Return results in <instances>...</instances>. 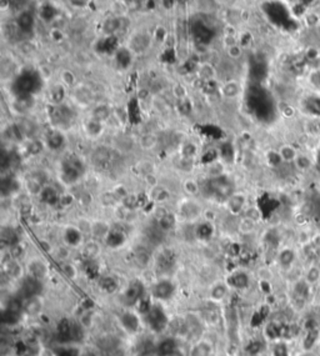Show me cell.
Instances as JSON below:
<instances>
[{"instance_id": "obj_21", "label": "cell", "mask_w": 320, "mask_h": 356, "mask_svg": "<svg viewBox=\"0 0 320 356\" xmlns=\"http://www.w3.org/2000/svg\"><path fill=\"white\" fill-rule=\"evenodd\" d=\"M64 240L69 246H78L80 245L83 240V232L79 228H68L64 232Z\"/></svg>"}, {"instance_id": "obj_14", "label": "cell", "mask_w": 320, "mask_h": 356, "mask_svg": "<svg viewBox=\"0 0 320 356\" xmlns=\"http://www.w3.org/2000/svg\"><path fill=\"white\" fill-rule=\"evenodd\" d=\"M278 153L280 155L281 161L285 163V164H293L295 159H297V156L299 155L298 149L292 144H283L278 149Z\"/></svg>"}, {"instance_id": "obj_27", "label": "cell", "mask_w": 320, "mask_h": 356, "mask_svg": "<svg viewBox=\"0 0 320 356\" xmlns=\"http://www.w3.org/2000/svg\"><path fill=\"white\" fill-rule=\"evenodd\" d=\"M212 355V345L207 341H200L195 344L190 351V356H210Z\"/></svg>"}, {"instance_id": "obj_58", "label": "cell", "mask_w": 320, "mask_h": 356, "mask_svg": "<svg viewBox=\"0 0 320 356\" xmlns=\"http://www.w3.org/2000/svg\"><path fill=\"white\" fill-rule=\"evenodd\" d=\"M63 272H64V274H65L66 276L70 277V279L75 276V274H77L75 268H74L73 265H70V264H64V265H63Z\"/></svg>"}, {"instance_id": "obj_39", "label": "cell", "mask_w": 320, "mask_h": 356, "mask_svg": "<svg viewBox=\"0 0 320 356\" xmlns=\"http://www.w3.org/2000/svg\"><path fill=\"white\" fill-rule=\"evenodd\" d=\"M18 184L17 181H15L14 178H9V180H5L3 179L1 181V192H3V195H10L12 192L17 191L18 190Z\"/></svg>"}, {"instance_id": "obj_57", "label": "cell", "mask_w": 320, "mask_h": 356, "mask_svg": "<svg viewBox=\"0 0 320 356\" xmlns=\"http://www.w3.org/2000/svg\"><path fill=\"white\" fill-rule=\"evenodd\" d=\"M232 149L233 147L230 144H224L223 147H221L220 155L223 156V159H225V160H230V158H232V155H233Z\"/></svg>"}, {"instance_id": "obj_10", "label": "cell", "mask_w": 320, "mask_h": 356, "mask_svg": "<svg viewBox=\"0 0 320 356\" xmlns=\"http://www.w3.org/2000/svg\"><path fill=\"white\" fill-rule=\"evenodd\" d=\"M295 169L300 172H309L312 171L315 165V161L312 156L306 153H299L295 161L293 163Z\"/></svg>"}, {"instance_id": "obj_12", "label": "cell", "mask_w": 320, "mask_h": 356, "mask_svg": "<svg viewBox=\"0 0 320 356\" xmlns=\"http://www.w3.org/2000/svg\"><path fill=\"white\" fill-rule=\"evenodd\" d=\"M40 200L43 203H45L46 205H51V207H54L57 204L60 203V198L62 196L59 195V192L55 188L53 187H44V189L42 190L39 195Z\"/></svg>"}, {"instance_id": "obj_59", "label": "cell", "mask_w": 320, "mask_h": 356, "mask_svg": "<svg viewBox=\"0 0 320 356\" xmlns=\"http://www.w3.org/2000/svg\"><path fill=\"white\" fill-rule=\"evenodd\" d=\"M312 244L320 251V231H315L312 237Z\"/></svg>"}, {"instance_id": "obj_11", "label": "cell", "mask_w": 320, "mask_h": 356, "mask_svg": "<svg viewBox=\"0 0 320 356\" xmlns=\"http://www.w3.org/2000/svg\"><path fill=\"white\" fill-rule=\"evenodd\" d=\"M176 350H178V345L173 337L162 340L156 346V353L159 356H173L176 354Z\"/></svg>"}, {"instance_id": "obj_46", "label": "cell", "mask_w": 320, "mask_h": 356, "mask_svg": "<svg viewBox=\"0 0 320 356\" xmlns=\"http://www.w3.org/2000/svg\"><path fill=\"white\" fill-rule=\"evenodd\" d=\"M294 223L298 228H305L309 223V215L304 210H299L294 215Z\"/></svg>"}, {"instance_id": "obj_3", "label": "cell", "mask_w": 320, "mask_h": 356, "mask_svg": "<svg viewBox=\"0 0 320 356\" xmlns=\"http://www.w3.org/2000/svg\"><path fill=\"white\" fill-rule=\"evenodd\" d=\"M144 316L149 328L155 333H160L168 326V316L160 306L153 305Z\"/></svg>"}, {"instance_id": "obj_25", "label": "cell", "mask_w": 320, "mask_h": 356, "mask_svg": "<svg viewBox=\"0 0 320 356\" xmlns=\"http://www.w3.org/2000/svg\"><path fill=\"white\" fill-rule=\"evenodd\" d=\"M85 131H86L88 136H90V138H94V139L98 138V136H99L103 131L102 122H99V120H97V119L91 118L90 120L86 123V125H85Z\"/></svg>"}, {"instance_id": "obj_56", "label": "cell", "mask_w": 320, "mask_h": 356, "mask_svg": "<svg viewBox=\"0 0 320 356\" xmlns=\"http://www.w3.org/2000/svg\"><path fill=\"white\" fill-rule=\"evenodd\" d=\"M173 93L179 100L185 99V96H187V90H185L184 86H183V85H180V84H176L175 86H174Z\"/></svg>"}, {"instance_id": "obj_42", "label": "cell", "mask_w": 320, "mask_h": 356, "mask_svg": "<svg viewBox=\"0 0 320 356\" xmlns=\"http://www.w3.org/2000/svg\"><path fill=\"white\" fill-rule=\"evenodd\" d=\"M156 143H158L156 138L154 135H150V134L144 135L140 139V145L145 150H153L156 147Z\"/></svg>"}, {"instance_id": "obj_15", "label": "cell", "mask_w": 320, "mask_h": 356, "mask_svg": "<svg viewBox=\"0 0 320 356\" xmlns=\"http://www.w3.org/2000/svg\"><path fill=\"white\" fill-rule=\"evenodd\" d=\"M295 260H297V254L290 248H284L283 250H280V252L278 255L279 265L283 269H285V270H289L294 265Z\"/></svg>"}, {"instance_id": "obj_31", "label": "cell", "mask_w": 320, "mask_h": 356, "mask_svg": "<svg viewBox=\"0 0 320 356\" xmlns=\"http://www.w3.org/2000/svg\"><path fill=\"white\" fill-rule=\"evenodd\" d=\"M313 234H314V232L310 231L306 226L305 228H299V229H298V232H297L298 244H299L300 246H303V245H305V244L312 243Z\"/></svg>"}, {"instance_id": "obj_54", "label": "cell", "mask_w": 320, "mask_h": 356, "mask_svg": "<svg viewBox=\"0 0 320 356\" xmlns=\"http://www.w3.org/2000/svg\"><path fill=\"white\" fill-rule=\"evenodd\" d=\"M184 189L187 190L188 192H189L190 195H195V194H198V192H199L200 188H199V184L196 183V181L188 180V181H185Z\"/></svg>"}, {"instance_id": "obj_13", "label": "cell", "mask_w": 320, "mask_h": 356, "mask_svg": "<svg viewBox=\"0 0 320 356\" xmlns=\"http://www.w3.org/2000/svg\"><path fill=\"white\" fill-rule=\"evenodd\" d=\"M245 201L247 200H245V196L243 194H233L227 201L228 210L233 215H239L245 207Z\"/></svg>"}, {"instance_id": "obj_33", "label": "cell", "mask_w": 320, "mask_h": 356, "mask_svg": "<svg viewBox=\"0 0 320 356\" xmlns=\"http://www.w3.org/2000/svg\"><path fill=\"white\" fill-rule=\"evenodd\" d=\"M109 231H110V228L103 221H98L94 225H91V234L95 237H107Z\"/></svg>"}, {"instance_id": "obj_55", "label": "cell", "mask_w": 320, "mask_h": 356, "mask_svg": "<svg viewBox=\"0 0 320 356\" xmlns=\"http://www.w3.org/2000/svg\"><path fill=\"white\" fill-rule=\"evenodd\" d=\"M280 113H281V115L284 116V118L292 119V118H294L295 113H297V111H295V109L292 106V105L286 104V103H285V104H284V106L280 109Z\"/></svg>"}, {"instance_id": "obj_34", "label": "cell", "mask_w": 320, "mask_h": 356, "mask_svg": "<svg viewBox=\"0 0 320 356\" xmlns=\"http://www.w3.org/2000/svg\"><path fill=\"white\" fill-rule=\"evenodd\" d=\"M1 240H3L4 244L9 245L10 248L18 244V235L12 228H8V229H4L3 232H1Z\"/></svg>"}, {"instance_id": "obj_52", "label": "cell", "mask_w": 320, "mask_h": 356, "mask_svg": "<svg viewBox=\"0 0 320 356\" xmlns=\"http://www.w3.org/2000/svg\"><path fill=\"white\" fill-rule=\"evenodd\" d=\"M181 153L184 155L185 159H193L194 155L196 154V147L192 143H188L183 147V150H181Z\"/></svg>"}, {"instance_id": "obj_26", "label": "cell", "mask_w": 320, "mask_h": 356, "mask_svg": "<svg viewBox=\"0 0 320 356\" xmlns=\"http://www.w3.org/2000/svg\"><path fill=\"white\" fill-rule=\"evenodd\" d=\"M164 230L158 225H151L150 228H148L147 230V237L149 239V241L153 244H159L163 240V236H164Z\"/></svg>"}, {"instance_id": "obj_29", "label": "cell", "mask_w": 320, "mask_h": 356, "mask_svg": "<svg viewBox=\"0 0 320 356\" xmlns=\"http://www.w3.org/2000/svg\"><path fill=\"white\" fill-rule=\"evenodd\" d=\"M216 75L215 68L213 65H210L209 63H204L199 66V77L203 78L205 80H212L214 79Z\"/></svg>"}, {"instance_id": "obj_35", "label": "cell", "mask_w": 320, "mask_h": 356, "mask_svg": "<svg viewBox=\"0 0 320 356\" xmlns=\"http://www.w3.org/2000/svg\"><path fill=\"white\" fill-rule=\"evenodd\" d=\"M42 309V303L39 301V299L37 297H31V299L26 300V304H24V310L28 313V314L35 315L38 314Z\"/></svg>"}, {"instance_id": "obj_41", "label": "cell", "mask_w": 320, "mask_h": 356, "mask_svg": "<svg viewBox=\"0 0 320 356\" xmlns=\"http://www.w3.org/2000/svg\"><path fill=\"white\" fill-rule=\"evenodd\" d=\"M100 288L104 291H107V293H114L116 288H118V284H116V281L113 277L107 276L100 280Z\"/></svg>"}, {"instance_id": "obj_60", "label": "cell", "mask_w": 320, "mask_h": 356, "mask_svg": "<svg viewBox=\"0 0 320 356\" xmlns=\"http://www.w3.org/2000/svg\"><path fill=\"white\" fill-rule=\"evenodd\" d=\"M51 39L55 40V42H60L63 39V33L59 30V29H53L50 34Z\"/></svg>"}, {"instance_id": "obj_19", "label": "cell", "mask_w": 320, "mask_h": 356, "mask_svg": "<svg viewBox=\"0 0 320 356\" xmlns=\"http://www.w3.org/2000/svg\"><path fill=\"white\" fill-rule=\"evenodd\" d=\"M28 272L29 276L42 280L43 277H45V275L48 274V268H46V265L42 260H33L29 263Z\"/></svg>"}, {"instance_id": "obj_4", "label": "cell", "mask_w": 320, "mask_h": 356, "mask_svg": "<svg viewBox=\"0 0 320 356\" xmlns=\"http://www.w3.org/2000/svg\"><path fill=\"white\" fill-rule=\"evenodd\" d=\"M115 154L110 147H99L93 154L94 164L103 170H109L113 167V163L115 160Z\"/></svg>"}, {"instance_id": "obj_30", "label": "cell", "mask_w": 320, "mask_h": 356, "mask_svg": "<svg viewBox=\"0 0 320 356\" xmlns=\"http://www.w3.org/2000/svg\"><path fill=\"white\" fill-rule=\"evenodd\" d=\"M304 23L306 24L308 28L315 29L320 24V14L315 12V10H310V12L305 13L304 14Z\"/></svg>"}, {"instance_id": "obj_23", "label": "cell", "mask_w": 320, "mask_h": 356, "mask_svg": "<svg viewBox=\"0 0 320 356\" xmlns=\"http://www.w3.org/2000/svg\"><path fill=\"white\" fill-rule=\"evenodd\" d=\"M213 232H214V228H213L212 224L208 223V221L199 224L195 229L196 237L200 239V240H209L210 237L213 236Z\"/></svg>"}, {"instance_id": "obj_28", "label": "cell", "mask_w": 320, "mask_h": 356, "mask_svg": "<svg viewBox=\"0 0 320 356\" xmlns=\"http://www.w3.org/2000/svg\"><path fill=\"white\" fill-rule=\"evenodd\" d=\"M26 189H28L29 194L31 195H40L42 190L44 189L43 181L39 180V178H29L26 181Z\"/></svg>"}, {"instance_id": "obj_47", "label": "cell", "mask_w": 320, "mask_h": 356, "mask_svg": "<svg viewBox=\"0 0 320 356\" xmlns=\"http://www.w3.org/2000/svg\"><path fill=\"white\" fill-rule=\"evenodd\" d=\"M221 90H223V94L227 96V98H234V96L238 95L239 93L238 85H236L234 82L227 83V84L224 85Z\"/></svg>"}, {"instance_id": "obj_44", "label": "cell", "mask_w": 320, "mask_h": 356, "mask_svg": "<svg viewBox=\"0 0 320 356\" xmlns=\"http://www.w3.org/2000/svg\"><path fill=\"white\" fill-rule=\"evenodd\" d=\"M55 356H82V354L74 346H63L55 351Z\"/></svg>"}, {"instance_id": "obj_38", "label": "cell", "mask_w": 320, "mask_h": 356, "mask_svg": "<svg viewBox=\"0 0 320 356\" xmlns=\"http://www.w3.org/2000/svg\"><path fill=\"white\" fill-rule=\"evenodd\" d=\"M151 198H153V200L159 201V203H164L170 198V192L164 188L154 187L151 189Z\"/></svg>"}, {"instance_id": "obj_16", "label": "cell", "mask_w": 320, "mask_h": 356, "mask_svg": "<svg viewBox=\"0 0 320 356\" xmlns=\"http://www.w3.org/2000/svg\"><path fill=\"white\" fill-rule=\"evenodd\" d=\"M228 285L234 289H245L249 286V276L244 272H233L228 277Z\"/></svg>"}, {"instance_id": "obj_9", "label": "cell", "mask_w": 320, "mask_h": 356, "mask_svg": "<svg viewBox=\"0 0 320 356\" xmlns=\"http://www.w3.org/2000/svg\"><path fill=\"white\" fill-rule=\"evenodd\" d=\"M120 322L125 331L129 334H135L140 328V320L138 315L131 313V311H125L120 316Z\"/></svg>"}, {"instance_id": "obj_40", "label": "cell", "mask_w": 320, "mask_h": 356, "mask_svg": "<svg viewBox=\"0 0 320 356\" xmlns=\"http://www.w3.org/2000/svg\"><path fill=\"white\" fill-rule=\"evenodd\" d=\"M5 270L6 272H8L9 276L14 277V279H17V277H19L20 275H21V268H20L19 264L15 261V259H10V260H9V263L6 264L5 266Z\"/></svg>"}, {"instance_id": "obj_1", "label": "cell", "mask_w": 320, "mask_h": 356, "mask_svg": "<svg viewBox=\"0 0 320 356\" xmlns=\"http://www.w3.org/2000/svg\"><path fill=\"white\" fill-rule=\"evenodd\" d=\"M204 192L216 201H228L233 195V184L227 175L213 176L204 185Z\"/></svg>"}, {"instance_id": "obj_51", "label": "cell", "mask_w": 320, "mask_h": 356, "mask_svg": "<svg viewBox=\"0 0 320 356\" xmlns=\"http://www.w3.org/2000/svg\"><path fill=\"white\" fill-rule=\"evenodd\" d=\"M247 218L256 223V221L261 220V218H263V211H261L260 208H250V209L247 210Z\"/></svg>"}, {"instance_id": "obj_20", "label": "cell", "mask_w": 320, "mask_h": 356, "mask_svg": "<svg viewBox=\"0 0 320 356\" xmlns=\"http://www.w3.org/2000/svg\"><path fill=\"white\" fill-rule=\"evenodd\" d=\"M175 263V255L170 250H164L158 257V268L163 272H168L174 266Z\"/></svg>"}, {"instance_id": "obj_24", "label": "cell", "mask_w": 320, "mask_h": 356, "mask_svg": "<svg viewBox=\"0 0 320 356\" xmlns=\"http://www.w3.org/2000/svg\"><path fill=\"white\" fill-rule=\"evenodd\" d=\"M134 257H135V261L138 263V265L147 266L149 261H150L151 254L149 249L145 248V246H138L135 252H134Z\"/></svg>"}, {"instance_id": "obj_22", "label": "cell", "mask_w": 320, "mask_h": 356, "mask_svg": "<svg viewBox=\"0 0 320 356\" xmlns=\"http://www.w3.org/2000/svg\"><path fill=\"white\" fill-rule=\"evenodd\" d=\"M107 245L110 248H119L125 243V234L120 229H110L109 234L105 237Z\"/></svg>"}, {"instance_id": "obj_32", "label": "cell", "mask_w": 320, "mask_h": 356, "mask_svg": "<svg viewBox=\"0 0 320 356\" xmlns=\"http://www.w3.org/2000/svg\"><path fill=\"white\" fill-rule=\"evenodd\" d=\"M228 288L224 284H216V285L213 286L212 291H210V297H212L214 301H220L224 297L227 296Z\"/></svg>"}, {"instance_id": "obj_48", "label": "cell", "mask_w": 320, "mask_h": 356, "mask_svg": "<svg viewBox=\"0 0 320 356\" xmlns=\"http://www.w3.org/2000/svg\"><path fill=\"white\" fill-rule=\"evenodd\" d=\"M227 54L230 59L234 60L239 59V58L241 57V54H243V46H241L240 44H235V45L229 46V48H227Z\"/></svg>"}, {"instance_id": "obj_6", "label": "cell", "mask_w": 320, "mask_h": 356, "mask_svg": "<svg viewBox=\"0 0 320 356\" xmlns=\"http://www.w3.org/2000/svg\"><path fill=\"white\" fill-rule=\"evenodd\" d=\"M42 291V284L39 279H35L33 276H28L21 284L20 288V294L25 300L31 299V297H37Z\"/></svg>"}, {"instance_id": "obj_17", "label": "cell", "mask_w": 320, "mask_h": 356, "mask_svg": "<svg viewBox=\"0 0 320 356\" xmlns=\"http://www.w3.org/2000/svg\"><path fill=\"white\" fill-rule=\"evenodd\" d=\"M46 147L51 150H60L65 145V136L63 135L60 131L54 130L46 135Z\"/></svg>"}, {"instance_id": "obj_8", "label": "cell", "mask_w": 320, "mask_h": 356, "mask_svg": "<svg viewBox=\"0 0 320 356\" xmlns=\"http://www.w3.org/2000/svg\"><path fill=\"white\" fill-rule=\"evenodd\" d=\"M179 214L185 220H194L201 214V208L193 200H185L179 205Z\"/></svg>"}, {"instance_id": "obj_53", "label": "cell", "mask_w": 320, "mask_h": 356, "mask_svg": "<svg viewBox=\"0 0 320 356\" xmlns=\"http://www.w3.org/2000/svg\"><path fill=\"white\" fill-rule=\"evenodd\" d=\"M62 82L68 86H71L75 83V75L70 70H63L62 71Z\"/></svg>"}, {"instance_id": "obj_61", "label": "cell", "mask_w": 320, "mask_h": 356, "mask_svg": "<svg viewBox=\"0 0 320 356\" xmlns=\"http://www.w3.org/2000/svg\"><path fill=\"white\" fill-rule=\"evenodd\" d=\"M82 356H98L94 351H85V353L82 354Z\"/></svg>"}, {"instance_id": "obj_43", "label": "cell", "mask_w": 320, "mask_h": 356, "mask_svg": "<svg viewBox=\"0 0 320 356\" xmlns=\"http://www.w3.org/2000/svg\"><path fill=\"white\" fill-rule=\"evenodd\" d=\"M304 57H305V59L308 60V62L310 63H314L317 62L318 59L320 58V50L318 46L315 45H310L306 48L305 53H304Z\"/></svg>"}, {"instance_id": "obj_7", "label": "cell", "mask_w": 320, "mask_h": 356, "mask_svg": "<svg viewBox=\"0 0 320 356\" xmlns=\"http://www.w3.org/2000/svg\"><path fill=\"white\" fill-rule=\"evenodd\" d=\"M175 286L170 280H160L153 286V296L158 300H169L174 295Z\"/></svg>"}, {"instance_id": "obj_5", "label": "cell", "mask_w": 320, "mask_h": 356, "mask_svg": "<svg viewBox=\"0 0 320 356\" xmlns=\"http://www.w3.org/2000/svg\"><path fill=\"white\" fill-rule=\"evenodd\" d=\"M144 296V285L139 280H134L128 285L127 290L124 293V300L129 305H135L138 304L142 297Z\"/></svg>"}, {"instance_id": "obj_50", "label": "cell", "mask_w": 320, "mask_h": 356, "mask_svg": "<svg viewBox=\"0 0 320 356\" xmlns=\"http://www.w3.org/2000/svg\"><path fill=\"white\" fill-rule=\"evenodd\" d=\"M26 150L30 155H38L39 153H42L43 144L39 140H30V143L26 147Z\"/></svg>"}, {"instance_id": "obj_49", "label": "cell", "mask_w": 320, "mask_h": 356, "mask_svg": "<svg viewBox=\"0 0 320 356\" xmlns=\"http://www.w3.org/2000/svg\"><path fill=\"white\" fill-rule=\"evenodd\" d=\"M109 115H110V110H109L107 106H99L95 109L93 114V118L99 120V122H103L105 119H108Z\"/></svg>"}, {"instance_id": "obj_2", "label": "cell", "mask_w": 320, "mask_h": 356, "mask_svg": "<svg viewBox=\"0 0 320 356\" xmlns=\"http://www.w3.org/2000/svg\"><path fill=\"white\" fill-rule=\"evenodd\" d=\"M84 172V164L78 156L70 155L63 160L60 167V179L64 184H74Z\"/></svg>"}, {"instance_id": "obj_45", "label": "cell", "mask_w": 320, "mask_h": 356, "mask_svg": "<svg viewBox=\"0 0 320 356\" xmlns=\"http://www.w3.org/2000/svg\"><path fill=\"white\" fill-rule=\"evenodd\" d=\"M255 229V221L250 220L247 216L244 219H241L240 224H239V230H240L243 234H250V232L254 231Z\"/></svg>"}, {"instance_id": "obj_18", "label": "cell", "mask_w": 320, "mask_h": 356, "mask_svg": "<svg viewBox=\"0 0 320 356\" xmlns=\"http://www.w3.org/2000/svg\"><path fill=\"white\" fill-rule=\"evenodd\" d=\"M303 277L310 286L318 285L320 283V266L315 263H312L305 269Z\"/></svg>"}, {"instance_id": "obj_37", "label": "cell", "mask_w": 320, "mask_h": 356, "mask_svg": "<svg viewBox=\"0 0 320 356\" xmlns=\"http://www.w3.org/2000/svg\"><path fill=\"white\" fill-rule=\"evenodd\" d=\"M158 225L160 226L164 231H167V230H170L171 228H174V225H175V218H174V215L169 214V212H167L165 215H163L162 218L158 219Z\"/></svg>"}, {"instance_id": "obj_36", "label": "cell", "mask_w": 320, "mask_h": 356, "mask_svg": "<svg viewBox=\"0 0 320 356\" xmlns=\"http://www.w3.org/2000/svg\"><path fill=\"white\" fill-rule=\"evenodd\" d=\"M83 252H84V256L88 260H93L94 257L99 254V245L95 241H89V243L85 244Z\"/></svg>"}]
</instances>
